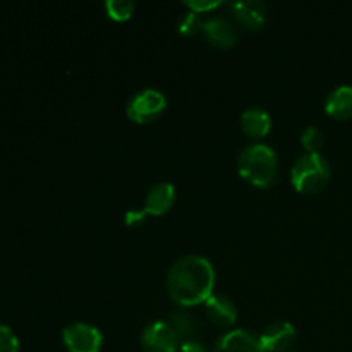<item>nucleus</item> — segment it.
<instances>
[{
	"label": "nucleus",
	"instance_id": "nucleus-1",
	"mask_svg": "<svg viewBox=\"0 0 352 352\" xmlns=\"http://www.w3.org/2000/svg\"><path fill=\"white\" fill-rule=\"evenodd\" d=\"M165 284L175 305L182 308L198 306L213 294L215 268L201 254H186L170 265Z\"/></svg>",
	"mask_w": 352,
	"mask_h": 352
},
{
	"label": "nucleus",
	"instance_id": "nucleus-2",
	"mask_svg": "<svg viewBox=\"0 0 352 352\" xmlns=\"http://www.w3.org/2000/svg\"><path fill=\"white\" fill-rule=\"evenodd\" d=\"M237 170L250 184L256 188H268L278 175L277 153L274 148L260 141L248 144L237 157Z\"/></svg>",
	"mask_w": 352,
	"mask_h": 352
},
{
	"label": "nucleus",
	"instance_id": "nucleus-3",
	"mask_svg": "<svg viewBox=\"0 0 352 352\" xmlns=\"http://www.w3.org/2000/svg\"><path fill=\"white\" fill-rule=\"evenodd\" d=\"M330 175L332 168L322 153H305L292 165L291 182L296 191L315 195L329 184Z\"/></svg>",
	"mask_w": 352,
	"mask_h": 352
},
{
	"label": "nucleus",
	"instance_id": "nucleus-4",
	"mask_svg": "<svg viewBox=\"0 0 352 352\" xmlns=\"http://www.w3.org/2000/svg\"><path fill=\"white\" fill-rule=\"evenodd\" d=\"M167 109V98L157 88H144L134 93L126 107V113L133 122L148 124L162 116Z\"/></svg>",
	"mask_w": 352,
	"mask_h": 352
},
{
	"label": "nucleus",
	"instance_id": "nucleus-5",
	"mask_svg": "<svg viewBox=\"0 0 352 352\" xmlns=\"http://www.w3.org/2000/svg\"><path fill=\"white\" fill-rule=\"evenodd\" d=\"M62 342L69 352H100L103 346V336L95 325L74 322L64 327Z\"/></svg>",
	"mask_w": 352,
	"mask_h": 352
},
{
	"label": "nucleus",
	"instance_id": "nucleus-6",
	"mask_svg": "<svg viewBox=\"0 0 352 352\" xmlns=\"http://www.w3.org/2000/svg\"><path fill=\"white\" fill-rule=\"evenodd\" d=\"M140 344L144 352H177L181 340L168 322H153L141 332Z\"/></svg>",
	"mask_w": 352,
	"mask_h": 352
},
{
	"label": "nucleus",
	"instance_id": "nucleus-7",
	"mask_svg": "<svg viewBox=\"0 0 352 352\" xmlns=\"http://www.w3.org/2000/svg\"><path fill=\"white\" fill-rule=\"evenodd\" d=\"M201 33L205 34V38L210 43L220 48L234 47L237 40H239L236 24L230 23L227 17L222 16H210L203 19Z\"/></svg>",
	"mask_w": 352,
	"mask_h": 352
},
{
	"label": "nucleus",
	"instance_id": "nucleus-8",
	"mask_svg": "<svg viewBox=\"0 0 352 352\" xmlns=\"http://www.w3.org/2000/svg\"><path fill=\"white\" fill-rule=\"evenodd\" d=\"M227 7L236 23L248 30H260L267 23V6L261 0H237Z\"/></svg>",
	"mask_w": 352,
	"mask_h": 352
},
{
	"label": "nucleus",
	"instance_id": "nucleus-9",
	"mask_svg": "<svg viewBox=\"0 0 352 352\" xmlns=\"http://www.w3.org/2000/svg\"><path fill=\"white\" fill-rule=\"evenodd\" d=\"M213 352H265L260 336L246 329L226 332L215 344Z\"/></svg>",
	"mask_w": 352,
	"mask_h": 352
},
{
	"label": "nucleus",
	"instance_id": "nucleus-10",
	"mask_svg": "<svg viewBox=\"0 0 352 352\" xmlns=\"http://www.w3.org/2000/svg\"><path fill=\"white\" fill-rule=\"evenodd\" d=\"M296 340V329L289 322H275L270 323L267 329L261 332L260 342L265 352H284Z\"/></svg>",
	"mask_w": 352,
	"mask_h": 352
},
{
	"label": "nucleus",
	"instance_id": "nucleus-11",
	"mask_svg": "<svg viewBox=\"0 0 352 352\" xmlns=\"http://www.w3.org/2000/svg\"><path fill=\"white\" fill-rule=\"evenodd\" d=\"M175 203V188L170 182H157L148 189L144 196V212L146 215H165Z\"/></svg>",
	"mask_w": 352,
	"mask_h": 352
},
{
	"label": "nucleus",
	"instance_id": "nucleus-12",
	"mask_svg": "<svg viewBox=\"0 0 352 352\" xmlns=\"http://www.w3.org/2000/svg\"><path fill=\"white\" fill-rule=\"evenodd\" d=\"M205 311L206 316L212 320L215 325L223 327H232L237 322V306L229 296L226 294H215L213 292L205 302Z\"/></svg>",
	"mask_w": 352,
	"mask_h": 352
},
{
	"label": "nucleus",
	"instance_id": "nucleus-13",
	"mask_svg": "<svg viewBox=\"0 0 352 352\" xmlns=\"http://www.w3.org/2000/svg\"><path fill=\"white\" fill-rule=\"evenodd\" d=\"M241 129L251 140H261L272 129V116L261 107H250L241 113Z\"/></svg>",
	"mask_w": 352,
	"mask_h": 352
},
{
	"label": "nucleus",
	"instance_id": "nucleus-14",
	"mask_svg": "<svg viewBox=\"0 0 352 352\" xmlns=\"http://www.w3.org/2000/svg\"><path fill=\"white\" fill-rule=\"evenodd\" d=\"M325 112L337 120L352 119V86L342 85L332 89L325 98Z\"/></svg>",
	"mask_w": 352,
	"mask_h": 352
},
{
	"label": "nucleus",
	"instance_id": "nucleus-15",
	"mask_svg": "<svg viewBox=\"0 0 352 352\" xmlns=\"http://www.w3.org/2000/svg\"><path fill=\"white\" fill-rule=\"evenodd\" d=\"M172 329L177 333L179 340L188 342V340H196L198 336V322L195 316L188 311H175L172 313L170 320H168Z\"/></svg>",
	"mask_w": 352,
	"mask_h": 352
},
{
	"label": "nucleus",
	"instance_id": "nucleus-16",
	"mask_svg": "<svg viewBox=\"0 0 352 352\" xmlns=\"http://www.w3.org/2000/svg\"><path fill=\"white\" fill-rule=\"evenodd\" d=\"M136 3L133 0H107L105 10L107 16L112 17L113 21H127L133 16Z\"/></svg>",
	"mask_w": 352,
	"mask_h": 352
},
{
	"label": "nucleus",
	"instance_id": "nucleus-17",
	"mask_svg": "<svg viewBox=\"0 0 352 352\" xmlns=\"http://www.w3.org/2000/svg\"><path fill=\"white\" fill-rule=\"evenodd\" d=\"M301 144L306 153H320V150L325 144V136H323L322 129L315 126L306 127L301 134Z\"/></svg>",
	"mask_w": 352,
	"mask_h": 352
},
{
	"label": "nucleus",
	"instance_id": "nucleus-18",
	"mask_svg": "<svg viewBox=\"0 0 352 352\" xmlns=\"http://www.w3.org/2000/svg\"><path fill=\"white\" fill-rule=\"evenodd\" d=\"M203 19L199 17L198 12H192V10H188V12L182 14L177 21V30L179 33L184 34V36H191V34H196L201 31Z\"/></svg>",
	"mask_w": 352,
	"mask_h": 352
},
{
	"label": "nucleus",
	"instance_id": "nucleus-19",
	"mask_svg": "<svg viewBox=\"0 0 352 352\" xmlns=\"http://www.w3.org/2000/svg\"><path fill=\"white\" fill-rule=\"evenodd\" d=\"M0 352H19V339L10 327L0 323Z\"/></svg>",
	"mask_w": 352,
	"mask_h": 352
},
{
	"label": "nucleus",
	"instance_id": "nucleus-20",
	"mask_svg": "<svg viewBox=\"0 0 352 352\" xmlns=\"http://www.w3.org/2000/svg\"><path fill=\"white\" fill-rule=\"evenodd\" d=\"M184 3L189 7V10H192V12L206 14L210 12V10L217 9V7L220 6V0H186Z\"/></svg>",
	"mask_w": 352,
	"mask_h": 352
},
{
	"label": "nucleus",
	"instance_id": "nucleus-21",
	"mask_svg": "<svg viewBox=\"0 0 352 352\" xmlns=\"http://www.w3.org/2000/svg\"><path fill=\"white\" fill-rule=\"evenodd\" d=\"M144 217H146V212L144 210H129V212L126 213V226L129 227H138L143 223Z\"/></svg>",
	"mask_w": 352,
	"mask_h": 352
},
{
	"label": "nucleus",
	"instance_id": "nucleus-22",
	"mask_svg": "<svg viewBox=\"0 0 352 352\" xmlns=\"http://www.w3.org/2000/svg\"><path fill=\"white\" fill-rule=\"evenodd\" d=\"M177 352H208L206 347L203 346L199 340H188V342H181Z\"/></svg>",
	"mask_w": 352,
	"mask_h": 352
},
{
	"label": "nucleus",
	"instance_id": "nucleus-23",
	"mask_svg": "<svg viewBox=\"0 0 352 352\" xmlns=\"http://www.w3.org/2000/svg\"><path fill=\"white\" fill-rule=\"evenodd\" d=\"M284 352H291V351H284Z\"/></svg>",
	"mask_w": 352,
	"mask_h": 352
}]
</instances>
